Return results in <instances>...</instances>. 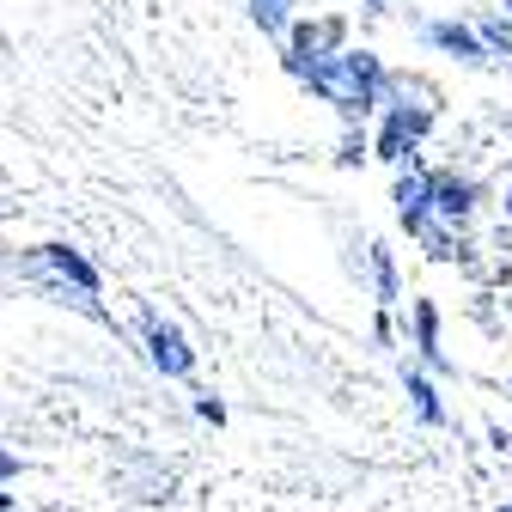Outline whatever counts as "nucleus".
<instances>
[{
	"instance_id": "obj_7",
	"label": "nucleus",
	"mask_w": 512,
	"mask_h": 512,
	"mask_svg": "<svg viewBox=\"0 0 512 512\" xmlns=\"http://www.w3.org/2000/svg\"><path fill=\"white\" fill-rule=\"evenodd\" d=\"M433 43H439V49H452V55H482L476 31H464V25H433Z\"/></svg>"
},
{
	"instance_id": "obj_8",
	"label": "nucleus",
	"mask_w": 512,
	"mask_h": 512,
	"mask_svg": "<svg viewBox=\"0 0 512 512\" xmlns=\"http://www.w3.org/2000/svg\"><path fill=\"white\" fill-rule=\"evenodd\" d=\"M415 324H421V354L427 360H445L439 354V317H433V305H415Z\"/></svg>"
},
{
	"instance_id": "obj_4",
	"label": "nucleus",
	"mask_w": 512,
	"mask_h": 512,
	"mask_svg": "<svg viewBox=\"0 0 512 512\" xmlns=\"http://www.w3.org/2000/svg\"><path fill=\"white\" fill-rule=\"evenodd\" d=\"M427 208H433V202H427V177H403V183H397V214H403L409 232H421Z\"/></svg>"
},
{
	"instance_id": "obj_12",
	"label": "nucleus",
	"mask_w": 512,
	"mask_h": 512,
	"mask_svg": "<svg viewBox=\"0 0 512 512\" xmlns=\"http://www.w3.org/2000/svg\"><path fill=\"white\" fill-rule=\"evenodd\" d=\"M7 476H19V458H13V452H0V482H7Z\"/></svg>"
},
{
	"instance_id": "obj_1",
	"label": "nucleus",
	"mask_w": 512,
	"mask_h": 512,
	"mask_svg": "<svg viewBox=\"0 0 512 512\" xmlns=\"http://www.w3.org/2000/svg\"><path fill=\"white\" fill-rule=\"evenodd\" d=\"M299 74L336 104H372L378 98V61L360 55V49H348L336 61H299Z\"/></svg>"
},
{
	"instance_id": "obj_16",
	"label": "nucleus",
	"mask_w": 512,
	"mask_h": 512,
	"mask_svg": "<svg viewBox=\"0 0 512 512\" xmlns=\"http://www.w3.org/2000/svg\"><path fill=\"white\" fill-rule=\"evenodd\" d=\"M506 208H512V202H506Z\"/></svg>"
},
{
	"instance_id": "obj_10",
	"label": "nucleus",
	"mask_w": 512,
	"mask_h": 512,
	"mask_svg": "<svg viewBox=\"0 0 512 512\" xmlns=\"http://www.w3.org/2000/svg\"><path fill=\"white\" fill-rule=\"evenodd\" d=\"M409 397H415V409H421L427 421H439V397L427 391V378H421V372H409Z\"/></svg>"
},
{
	"instance_id": "obj_5",
	"label": "nucleus",
	"mask_w": 512,
	"mask_h": 512,
	"mask_svg": "<svg viewBox=\"0 0 512 512\" xmlns=\"http://www.w3.org/2000/svg\"><path fill=\"white\" fill-rule=\"evenodd\" d=\"M427 202H433L439 214L464 220V214H470V183H458V177H439V183H427Z\"/></svg>"
},
{
	"instance_id": "obj_13",
	"label": "nucleus",
	"mask_w": 512,
	"mask_h": 512,
	"mask_svg": "<svg viewBox=\"0 0 512 512\" xmlns=\"http://www.w3.org/2000/svg\"><path fill=\"white\" fill-rule=\"evenodd\" d=\"M7 506H13V500H7V494H0V512H7Z\"/></svg>"
},
{
	"instance_id": "obj_3",
	"label": "nucleus",
	"mask_w": 512,
	"mask_h": 512,
	"mask_svg": "<svg viewBox=\"0 0 512 512\" xmlns=\"http://www.w3.org/2000/svg\"><path fill=\"white\" fill-rule=\"evenodd\" d=\"M147 348H153V366H159V372H171V378H183V372H189V342H183L171 324H153Z\"/></svg>"
},
{
	"instance_id": "obj_15",
	"label": "nucleus",
	"mask_w": 512,
	"mask_h": 512,
	"mask_svg": "<svg viewBox=\"0 0 512 512\" xmlns=\"http://www.w3.org/2000/svg\"><path fill=\"white\" fill-rule=\"evenodd\" d=\"M500 512H512V506H500Z\"/></svg>"
},
{
	"instance_id": "obj_14",
	"label": "nucleus",
	"mask_w": 512,
	"mask_h": 512,
	"mask_svg": "<svg viewBox=\"0 0 512 512\" xmlns=\"http://www.w3.org/2000/svg\"><path fill=\"white\" fill-rule=\"evenodd\" d=\"M506 13H512V0H506Z\"/></svg>"
},
{
	"instance_id": "obj_2",
	"label": "nucleus",
	"mask_w": 512,
	"mask_h": 512,
	"mask_svg": "<svg viewBox=\"0 0 512 512\" xmlns=\"http://www.w3.org/2000/svg\"><path fill=\"white\" fill-rule=\"evenodd\" d=\"M415 135H427V110H391V122L378 135V159H403V147Z\"/></svg>"
},
{
	"instance_id": "obj_6",
	"label": "nucleus",
	"mask_w": 512,
	"mask_h": 512,
	"mask_svg": "<svg viewBox=\"0 0 512 512\" xmlns=\"http://www.w3.org/2000/svg\"><path fill=\"white\" fill-rule=\"evenodd\" d=\"M49 263H55L61 275H68L74 287H86V293H98V269L86 263V256H80V250H68V244H49Z\"/></svg>"
},
{
	"instance_id": "obj_9",
	"label": "nucleus",
	"mask_w": 512,
	"mask_h": 512,
	"mask_svg": "<svg viewBox=\"0 0 512 512\" xmlns=\"http://www.w3.org/2000/svg\"><path fill=\"white\" fill-rule=\"evenodd\" d=\"M250 13H256V25H263V31H281L287 25V0H250Z\"/></svg>"
},
{
	"instance_id": "obj_11",
	"label": "nucleus",
	"mask_w": 512,
	"mask_h": 512,
	"mask_svg": "<svg viewBox=\"0 0 512 512\" xmlns=\"http://www.w3.org/2000/svg\"><path fill=\"white\" fill-rule=\"evenodd\" d=\"M476 43H488V49H500V55H512V25H506V19H488Z\"/></svg>"
}]
</instances>
